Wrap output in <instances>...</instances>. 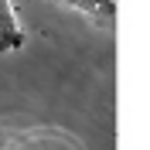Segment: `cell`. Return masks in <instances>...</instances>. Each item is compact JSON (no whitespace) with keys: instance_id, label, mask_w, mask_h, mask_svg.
Wrapping results in <instances>:
<instances>
[{"instance_id":"2","label":"cell","mask_w":150,"mask_h":150,"mask_svg":"<svg viewBox=\"0 0 150 150\" xmlns=\"http://www.w3.org/2000/svg\"><path fill=\"white\" fill-rule=\"evenodd\" d=\"M62 4L82 10L96 21H112V14H116V0H62Z\"/></svg>"},{"instance_id":"1","label":"cell","mask_w":150,"mask_h":150,"mask_svg":"<svg viewBox=\"0 0 150 150\" xmlns=\"http://www.w3.org/2000/svg\"><path fill=\"white\" fill-rule=\"evenodd\" d=\"M24 48V28L14 10V0H0V55Z\"/></svg>"}]
</instances>
